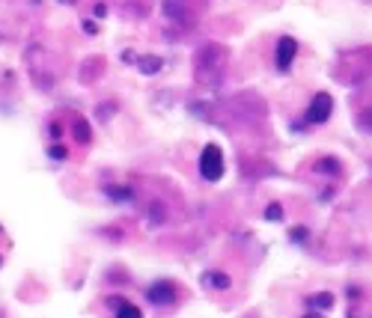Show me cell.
Segmentation results:
<instances>
[{
	"instance_id": "obj_10",
	"label": "cell",
	"mask_w": 372,
	"mask_h": 318,
	"mask_svg": "<svg viewBox=\"0 0 372 318\" xmlns=\"http://www.w3.org/2000/svg\"><path fill=\"white\" fill-rule=\"evenodd\" d=\"M319 170H322V172H340V163L333 161V158H325V161L319 163Z\"/></svg>"
},
{
	"instance_id": "obj_16",
	"label": "cell",
	"mask_w": 372,
	"mask_h": 318,
	"mask_svg": "<svg viewBox=\"0 0 372 318\" xmlns=\"http://www.w3.org/2000/svg\"><path fill=\"white\" fill-rule=\"evenodd\" d=\"M96 15L105 18V15H107V6H105V3H96Z\"/></svg>"
},
{
	"instance_id": "obj_1",
	"label": "cell",
	"mask_w": 372,
	"mask_h": 318,
	"mask_svg": "<svg viewBox=\"0 0 372 318\" xmlns=\"http://www.w3.org/2000/svg\"><path fill=\"white\" fill-rule=\"evenodd\" d=\"M223 152L221 146H215V143H208L203 149V155H199V176L206 181H221L223 179Z\"/></svg>"
},
{
	"instance_id": "obj_14",
	"label": "cell",
	"mask_w": 372,
	"mask_h": 318,
	"mask_svg": "<svg viewBox=\"0 0 372 318\" xmlns=\"http://www.w3.org/2000/svg\"><path fill=\"white\" fill-rule=\"evenodd\" d=\"M84 30L93 36V33H98V24H96V21H87V24H84Z\"/></svg>"
},
{
	"instance_id": "obj_12",
	"label": "cell",
	"mask_w": 372,
	"mask_h": 318,
	"mask_svg": "<svg viewBox=\"0 0 372 318\" xmlns=\"http://www.w3.org/2000/svg\"><path fill=\"white\" fill-rule=\"evenodd\" d=\"M48 155H51V158H57V161H66V149H63V146H51V149H48Z\"/></svg>"
},
{
	"instance_id": "obj_4",
	"label": "cell",
	"mask_w": 372,
	"mask_h": 318,
	"mask_svg": "<svg viewBox=\"0 0 372 318\" xmlns=\"http://www.w3.org/2000/svg\"><path fill=\"white\" fill-rule=\"evenodd\" d=\"M146 297L152 306H170L176 301V288H173V283H155L146 292Z\"/></svg>"
},
{
	"instance_id": "obj_5",
	"label": "cell",
	"mask_w": 372,
	"mask_h": 318,
	"mask_svg": "<svg viewBox=\"0 0 372 318\" xmlns=\"http://www.w3.org/2000/svg\"><path fill=\"white\" fill-rule=\"evenodd\" d=\"M111 304H113V310H116V318H143L140 306H134L129 301H116V297H111Z\"/></svg>"
},
{
	"instance_id": "obj_7",
	"label": "cell",
	"mask_w": 372,
	"mask_h": 318,
	"mask_svg": "<svg viewBox=\"0 0 372 318\" xmlns=\"http://www.w3.org/2000/svg\"><path fill=\"white\" fill-rule=\"evenodd\" d=\"M310 306H319V310H331V306H333V295H328V292L316 295L313 301H310Z\"/></svg>"
},
{
	"instance_id": "obj_15",
	"label": "cell",
	"mask_w": 372,
	"mask_h": 318,
	"mask_svg": "<svg viewBox=\"0 0 372 318\" xmlns=\"http://www.w3.org/2000/svg\"><path fill=\"white\" fill-rule=\"evenodd\" d=\"M292 238H295L298 244H301V241L307 238V229H295V232H292Z\"/></svg>"
},
{
	"instance_id": "obj_11",
	"label": "cell",
	"mask_w": 372,
	"mask_h": 318,
	"mask_svg": "<svg viewBox=\"0 0 372 318\" xmlns=\"http://www.w3.org/2000/svg\"><path fill=\"white\" fill-rule=\"evenodd\" d=\"M75 134H80V143H89V128H87V122H75Z\"/></svg>"
},
{
	"instance_id": "obj_8",
	"label": "cell",
	"mask_w": 372,
	"mask_h": 318,
	"mask_svg": "<svg viewBox=\"0 0 372 318\" xmlns=\"http://www.w3.org/2000/svg\"><path fill=\"white\" fill-rule=\"evenodd\" d=\"M164 66L158 57H149V60H140V71H146V75H155V71Z\"/></svg>"
},
{
	"instance_id": "obj_13",
	"label": "cell",
	"mask_w": 372,
	"mask_h": 318,
	"mask_svg": "<svg viewBox=\"0 0 372 318\" xmlns=\"http://www.w3.org/2000/svg\"><path fill=\"white\" fill-rule=\"evenodd\" d=\"M107 196H113V199H129L131 190H107Z\"/></svg>"
},
{
	"instance_id": "obj_18",
	"label": "cell",
	"mask_w": 372,
	"mask_h": 318,
	"mask_svg": "<svg viewBox=\"0 0 372 318\" xmlns=\"http://www.w3.org/2000/svg\"><path fill=\"white\" fill-rule=\"evenodd\" d=\"M307 318H313V315H307Z\"/></svg>"
},
{
	"instance_id": "obj_3",
	"label": "cell",
	"mask_w": 372,
	"mask_h": 318,
	"mask_svg": "<svg viewBox=\"0 0 372 318\" xmlns=\"http://www.w3.org/2000/svg\"><path fill=\"white\" fill-rule=\"evenodd\" d=\"M298 57V42L292 39V36H283V39L277 42V51H274V63L280 71H289L292 69V63Z\"/></svg>"
},
{
	"instance_id": "obj_9",
	"label": "cell",
	"mask_w": 372,
	"mask_h": 318,
	"mask_svg": "<svg viewBox=\"0 0 372 318\" xmlns=\"http://www.w3.org/2000/svg\"><path fill=\"white\" fill-rule=\"evenodd\" d=\"M265 220H283V205L280 203H271L265 208Z\"/></svg>"
},
{
	"instance_id": "obj_17",
	"label": "cell",
	"mask_w": 372,
	"mask_h": 318,
	"mask_svg": "<svg viewBox=\"0 0 372 318\" xmlns=\"http://www.w3.org/2000/svg\"><path fill=\"white\" fill-rule=\"evenodd\" d=\"M60 3H75V0H60Z\"/></svg>"
},
{
	"instance_id": "obj_6",
	"label": "cell",
	"mask_w": 372,
	"mask_h": 318,
	"mask_svg": "<svg viewBox=\"0 0 372 318\" xmlns=\"http://www.w3.org/2000/svg\"><path fill=\"white\" fill-rule=\"evenodd\" d=\"M203 280H206V286H208V288H221V292H226V288L232 286V280L226 277V274H217V271H208Z\"/></svg>"
},
{
	"instance_id": "obj_2",
	"label": "cell",
	"mask_w": 372,
	"mask_h": 318,
	"mask_svg": "<svg viewBox=\"0 0 372 318\" xmlns=\"http://www.w3.org/2000/svg\"><path fill=\"white\" fill-rule=\"evenodd\" d=\"M331 113H333V98L328 93H316V98L304 113V120H307V125H322L331 120Z\"/></svg>"
}]
</instances>
